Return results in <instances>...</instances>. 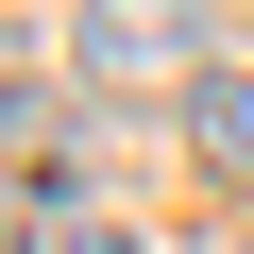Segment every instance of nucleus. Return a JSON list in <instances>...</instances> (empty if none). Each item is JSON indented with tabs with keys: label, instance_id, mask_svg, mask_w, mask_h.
<instances>
[{
	"label": "nucleus",
	"instance_id": "nucleus-4",
	"mask_svg": "<svg viewBox=\"0 0 254 254\" xmlns=\"http://www.w3.org/2000/svg\"><path fill=\"white\" fill-rule=\"evenodd\" d=\"M51 254H136V237H119V220H51Z\"/></svg>",
	"mask_w": 254,
	"mask_h": 254
},
{
	"label": "nucleus",
	"instance_id": "nucleus-3",
	"mask_svg": "<svg viewBox=\"0 0 254 254\" xmlns=\"http://www.w3.org/2000/svg\"><path fill=\"white\" fill-rule=\"evenodd\" d=\"M0 254H51V237H34V187H17V170H0Z\"/></svg>",
	"mask_w": 254,
	"mask_h": 254
},
{
	"label": "nucleus",
	"instance_id": "nucleus-1",
	"mask_svg": "<svg viewBox=\"0 0 254 254\" xmlns=\"http://www.w3.org/2000/svg\"><path fill=\"white\" fill-rule=\"evenodd\" d=\"M187 34H203V0H85V17H68V68H85L102 102H136V85H170V102H187V85H203V51H187Z\"/></svg>",
	"mask_w": 254,
	"mask_h": 254
},
{
	"label": "nucleus",
	"instance_id": "nucleus-2",
	"mask_svg": "<svg viewBox=\"0 0 254 254\" xmlns=\"http://www.w3.org/2000/svg\"><path fill=\"white\" fill-rule=\"evenodd\" d=\"M170 119H187V153H203L220 187H254V68H203V85H187Z\"/></svg>",
	"mask_w": 254,
	"mask_h": 254
}]
</instances>
